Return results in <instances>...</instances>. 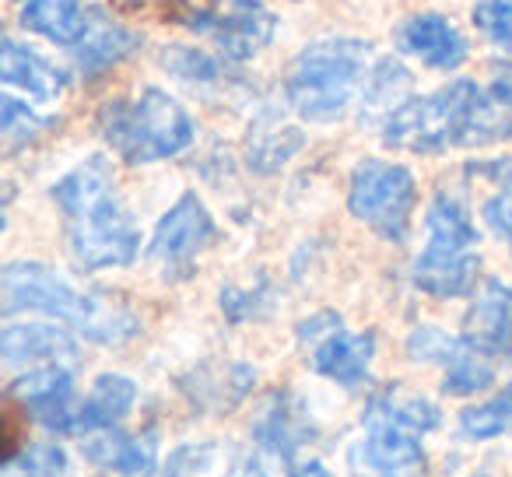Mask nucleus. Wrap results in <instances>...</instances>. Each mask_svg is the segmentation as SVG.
Returning <instances> with one entry per match:
<instances>
[{
  "mask_svg": "<svg viewBox=\"0 0 512 477\" xmlns=\"http://www.w3.org/2000/svg\"><path fill=\"white\" fill-rule=\"evenodd\" d=\"M512 134V106L474 81H453L421 99H407L383 123V141L411 155L449 148H484Z\"/></svg>",
  "mask_w": 512,
  "mask_h": 477,
  "instance_id": "1",
  "label": "nucleus"
},
{
  "mask_svg": "<svg viewBox=\"0 0 512 477\" xmlns=\"http://www.w3.org/2000/svg\"><path fill=\"white\" fill-rule=\"evenodd\" d=\"M50 197L64 214L67 246L78 267L106 271V267L134 264L141 253V232L116 197L113 165L106 158H85L78 169H71L53 186Z\"/></svg>",
  "mask_w": 512,
  "mask_h": 477,
  "instance_id": "2",
  "label": "nucleus"
},
{
  "mask_svg": "<svg viewBox=\"0 0 512 477\" xmlns=\"http://www.w3.org/2000/svg\"><path fill=\"white\" fill-rule=\"evenodd\" d=\"M0 302L4 316L46 313L106 348H120L141 334V320L130 306L109 292H81L64 274L36 260H15L0 271Z\"/></svg>",
  "mask_w": 512,
  "mask_h": 477,
  "instance_id": "3",
  "label": "nucleus"
},
{
  "mask_svg": "<svg viewBox=\"0 0 512 477\" xmlns=\"http://www.w3.org/2000/svg\"><path fill=\"white\" fill-rule=\"evenodd\" d=\"M365 439L351 449L358 477H407L425 463L421 435L439 425V407L407 386H383L365 407Z\"/></svg>",
  "mask_w": 512,
  "mask_h": 477,
  "instance_id": "4",
  "label": "nucleus"
},
{
  "mask_svg": "<svg viewBox=\"0 0 512 477\" xmlns=\"http://www.w3.org/2000/svg\"><path fill=\"white\" fill-rule=\"evenodd\" d=\"M369 43L362 39H320L292 60L285 78V99L302 120L334 123L348 113L355 95L365 88Z\"/></svg>",
  "mask_w": 512,
  "mask_h": 477,
  "instance_id": "5",
  "label": "nucleus"
},
{
  "mask_svg": "<svg viewBox=\"0 0 512 477\" xmlns=\"http://www.w3.org/2000/svg\"><path fill=\"white\" fill-rule=\"evenodd\" d=\"M99 134L123 162L148 165L193 144V116L162 88H144L137 99H116L99 109Z\"/></svg>",
  "mask_w": 512,
  "mask_h": 477,
  "instance_id": "6",
  "label": "nucleus"
},
{
  "mask_svg": "<svg viewBox=\"0 0 512 477\" xmlns=\"http://www.w3.org/2000/svg\"><path fill=\"white\" fill-rule=\"evenodd\" d=\"M428 243L414 260V285L435 299H460L477 285L481 257H477V228L467 207L449 190H439L428 204Z\"/></svg>",
  "mask_w": 512,
  "mask_h": 477,
  "instance_id": "7",
  "label": "nucleus"
},
{
  "mask_svg": "<svg viewBox=\"0 0 512 477\" xmlns=\"http://www.w3.org/2000/svg\"><path fill=\"white\" fill-rule=\"evenodd\" d=\"M418 204V183L407 165L362 158L351 172L348 211L386 243H404Z\"/></svg>",
  "mask_w": 512,
  "mask_h": 477,
  "instance_id": "8",
  "label": "nucleus"
},
{
  "mask_svg": "<svg viewBox=\"0 0 512 477\" xmlns=\"http://www.w3.org/2000/svg\"><path fill=\"white\" fill-rule=\"evenodd\" d=\"M186 25L197 36L211 39L225 60L242 64L271 46L278 32V15L267 11L260 0H207L204 8L193 11Z\"/></svg>",
  "mask_w": 512,
  "mask_h": 477,
  "instance_id": "9",
  "label": "nucleus"
},
{
  "mask_svg": "<svg viewBox=\"0 0 512 477\" xmlns=\"http://www.w3.org/2000/svg\"><path fill=\"white\" fill-rule=\"evenodd\" d=\"M214 218L197 193H183L169 211L162 214L155 235H151L148 260L162 271L165 281L190 278L197 257L214 243Z\"/></svg>",
  "mask_w": 512,
  "mask_h": 477,
  "instance_id": "10",
  "label": "nucleus"
},
{
  "mask_svg": "<svg viewBox=\"0 0 512 477\" xmlns=\"http://www.w3.org/2000/svg\"><path fill=\"white\" fill-rule=\"evenodd\" d=\"M11 400L36 414L39 425H46L50 432H74V376L67 365H39V369L25 372L11 383L8 390Z\"/></svg>",
  "mask_w": 512,
  "mask_h": 477,
  "instance_id": "11",
  "label": "nucleus"
},
{
  "mask_svg": "<svg viewBox=\"0 0 512 477\" xmlns=\"http://www.w3.org/2000/svg\"><path fill=\"white\" fill-rule=\"evenodd\" d=\"M393 46L432 71H460L470 57L467 39L442 15H411L393 29Z\"/></svg>",
  "mask_w": 512,
  "mask_h": 477,
  "instance_id": "12",
  "label": "nucleus"
},
{
  "mask_svg": "<svg viewBox=\"0 0 512 477\" xmlns=\"http://www.w3.org/2000/svg\"><path fill=\"white\" fill-rule=\"evenodd\" d=\"M256 372L242 362H200L186 376H179V393L200 411L225 414L249 397Z\"/></svg>",
  "mask_w": 512,
  "mask_h": 477,
  "instance_id": "13",
  "label": "nucleus"
},
{
  "mask_svg": "<svg viewBox=\"0 0 512 477\" xmlns=\"http://www.w3.org/2000/svg\"><path fill=\"white\" fill-rule=\"evenodd\" d=\"M463 341L488 358H512V288L491 278L463 316Z\"/></svg>",
  "mask_w": 512,
  "mask_h": 477,
  "instance_id": "14",
  "label": "nucleus"
},
{
  "mask_svg": "<svg viewBox=\"0 0 512 477\" xmlns=\"http://www.w3.org/2000/svg\"><path fill=\"white\" fill-rule=\"evenodd\" d=\"M0 355L8 365H74L78 344L53 323H8L0 334Z\"/></svg>",
  "mask_w": 512,
  "mask_h": 477,
  "instance_id": "15",
  "label": "nucleus"
},
{
  "mask_svg": "<svg viewBox=\"0 0 512 477\" xmlns=\"http://www.w3.org/2000/svg\"><path fill=\"white\" fill-rule=\"evenodd\" d=\"M253 439L274 456L292 460L302 442L313 439V421L306 418V407L292 397L288 390H274L260 404L253 418Z\"/></svg>",
  "mask_w": 512,
  "mask_h": 477,
  "instance_id": "16",
  "label": "nucleus"
},
{
  "mask_svg": "<svg viewBox=\"0 0 512 477\" xmlns=\"http://www.w3.org/2000/svg\"><path fill=\"white\" fill-rule=\"evenodd\" d=\"M0 78H4V85L22 88L29 99L39 102H57L67 88V74L60 67H53L32 46L11 36L0 39Z\"/></svg>",
  "mask_w": 512,
  "mask_h": 477,
  "instance_id": "17",
  "label": "nucleus"
},
{
  "mask_svg": "<svg viewBox=\"0 0 512 477\" xmlns=\"http://www.w3.org/2000/svg\"><path fill=\"white\" fill-rule=\"evenodd\" d=\"M372 355H376V334L365 330V334H348V330H334L327 341H320L309 351V365H313L320 376L334 379L341 386H358L369 376Z\"/></svg>",
  "mask_w": 512,
  "mask_h": 477,
  "instance_id": "18",
  "label": "nucleus"
},
{
  "mask_svg": "<svg viewBox=\"0 0 512 477\" xmlns=\"http://www.w3.org/2000/svg\"><path fill=\"white\" fill-rule=\"evenodd\" d=\"M85 456L106 474L151 477L158 470V439L151 432L127 435L106 428V435H95V439L85 442Z\"/></svg>",
  "mask_w": 512,
  "mask_h": 477,
  "instance_id": "19",
  "label": "nucleus"
},
{
  "mask_svg": "<svg viewBox=\"0 0 512 477\" xmlns=\"http://www.w3.org/2000/svg\"><path fill=\"white\" fill-rule=\"evenodd\" d=\"M141 50V36L127 25L113 22L106 11L88 8V29L78 43V67L85 74H102L109 67L123 64Z\"/></svg>",
  "mask_w": 512,
  "mask_h": 477,
  "instance_id": "20",
  "label": "nucleus"
},
{
  "mask_svg": "<svg viewBox=\"0 0 512 477\" xmlns=\"http://www.w3.org/2000/svg\"><path fill=\"white\" fill-rule=\"evenodd\" d=\"M134 400V379L120 376V372H106V376L95 379L92 393L74 411V432H106V428H116L134 411Z\"/></svg>",
  "mask_w": 512,
  "mask_h": 477,
  "instance_id": "21",
  "label": "nucleus"
},
{
  "mask_svg": "<svg viewBox=\"0 0 512 477\" xmlns=\"http://www.w3.org/2000/svg\"><path fill=\"white\" fill-rule=\"evenodd\" d=\"M22 25L57 46H78L88 29L81 0H22Z\"/></svg>",
  "mask_w": 512,
  "mask_h": 477,
  "instance_id": "22",
  "label": "nucleus"
},
{
  "mask_svg": "<svg viewBox=\"0 0 512 477\" xmlns=\"http://www.w3.org/2000/svg\"><path fill=\"white\" fill-rule=\"evenodd\" d=\"M491 379H495V358L470 348L460 337L453 355L442 362V390H446L449 397H470V393L488 390Z\"/></svg>",
  "mask_w": 512,
  "mask_h": 477,
  "instance_id": "23",
  "label": "nucleus"
},
{
  "mask_svg": "<svg viewBox=\"0 0 512 477\" xmlns=\"http://www.w3.org/2000/svg\"><path fill=\"white\" fill-rule=\"evenodd\" d=\"M302 148V134L295 127H253L249 134V169L274 172Z\"/></svg>",
  "mask_w": 512,
  "mask_h": 477,
  "instance_id": "24",
  "label": "nucleus"
},
{
  "mask_svg": "<svg viewBox=\"0 0 512 477\" xmlns=\"http://www.w3.org/2000/svg\"><path fill=\"white\" fill-rule=\"evenodd\" d=\"M460 432L467 435V439H498V435H512V383L505 386L498 397L484 400V404L463 407Z\"/></svg>",
  "mask_w": 512,
  "mask_h": 477,
  "instance_id": "25",
  "label": "nucleus"
},
{
  "mask_svg": "<svg viewBox=\"0 0 512 477\" xmlns=\"http://www.w3.org/2000/svg\"><path fill=\"white\" fill-rule=\"evenodd\" d=\"M407 88H411V74L397 64V60H379L369 71L362 88V99L369 109H397L407 102Z\"/></svg>",
  "mask_w": 512,
  "mask_h": 477,
  "instance_id": "26",
  "label": "nucleus"
},
{
  "mask_svg": "<svg viewBox=\"0 0 512 477\" xmlns=\"http://www.w3.org/2000/svg\"><path fill=\"white\" fill-rule=\"evenodd\" d=\"M67 453L57 442H39L25 453H15L4 460V477H64Z\"/></svg>",
  "mask_w": 512,
  "mask_h": 477,
  "instance_id": "27",
  "label": "nucleus"
},
{
  "mask_svg": "<svg viewBox=\"0 0 512 477\" xmlns=\"http://www.w3.org/2000/svg\"><path fill=\"white\" fill-rule=\"evenodd\" d=\"M46 127H50V120H43V116L25 106V102L11 99V95L0 99V134H4V144H8L11 151L36 141Z\"/></svg>",
  "mask_w": 512,
  "mask_h": 477,
  "instance_id": "28",
  "label": "nucleus"
},
{
  "mask_svg": "<svg viewBox=\"0 0 512 477\" xmlns=\"http://www.w3.org/2000/svg\"><path fill=\"white\" fill-rule=\"evenodd\" d=\"M162 67L183 81H214L221 74V60L207 50H190V46H165Z\"/></svg>",
  "mask_w": 512,
  "mask_h": 477,
  "instance_id": "29",
  "label": "nucleus"
},
{
  "mask_svg": "<svg viewBox=\"0 0 512 477\" xmlns=\"http://www.w3.org/2000/svg\"><path fill=\"white\" fill-rule=\"evenodd\" d=\"M474 25L495 50L512 53V0H481L474 8Z\"/></svg>",
  "mask_w": 512,
  "mask_h": 477,
  "instance_id": "30",
  "label": "nucleus"
},
{
  "mask_svg": "<svg viewBox=\"0 0 512 477\" xmlns=\"http://www.w3.org/2000/svg\"><path fill=\"white\" fill-rule=\"evenodd\" d=\"M456 341H460V337H449L446 330L432 327V323H421V327H414L411 337H407V355H411L414 362L442 365L453 355Z\"/></svg>",
  "mask_w": 512,
  "mask_h": 477,
  "instance_id": "31",
  "label": "nucleus"
},
{
  "mask_svg": "<svg viewBox=\"0 0 512 477\" xmlns=\"http://www.w3.org/2000/svg\"><path fill=\"white\" fill-rule=\"evenodd\" d=\"M113 11L127 18H158V22H190V0H109Z\"/></svg>",
  "mask_w": 512,
  "mask_h": 477,
  "instance_id": "32",
  "label": "nucleus"
},
{
  "mask_svg": "<svg viewBox=\"0 0 512 477\" xmlns=\"http://www.w3.org/2000/svg\"><path fill=\"white\" fill-rule=\"evenodd\" d=\"M218 463V446L200 442V446H179L165 463V477H211Z\"/></svg>",
  "mask_w": 512,
  "mask_h": 477,
  "instance_id": "33",
  "label": "nucleus"
},
{
  "mask_svg": "<svg viewBox=\"0 0 512 477\" xmlns=\"http://www.w3.org/2000/svg\"><path fill=\"white\" fill-rule=\"evenodd\" d=\"M267 306H271V295H267V288H256V292L225 288V292H221V313H225L232 323L256 320V316L267 313Z\"/></svg>",
  "mask_w": 512,
  "mask_h": 477,
  "instance_id": "34",
  "label": "nucleus"
},
{
  "mask_svg": "<svg viewBox=\"0 0 512 477\" xmlns=\"http://www.w3.org/2000/svg\"><path fill=\"white\" fill-rule=\"evenodd\" d=\"M484 221H488L491 232L502 239L505 246L512 250V183H502L498 186L495 197L484 200Z\"/></svg>",
  "mask_w": 512,
  "mask_h": 477,
  "instance_id": "35",
  "label": "nucleus"
},
{
  "mask_svg": "<svg viewBox=\"0 0 512 477\" xmlns=\"http://www.w3.org/2000/svg\"><path fill=\"white\" fill-rule=\"evenodd\" d=\"M334 330H341V316L337 313H316V316H309V320L299 323V341L313 351L316 344L327 341Z\"/></svg>",
  "mask_w": 512,
  "mask_h": 477,
  "instance_id": "36",
  "label": "nucleus"
},
{
  "mask_svg": "<svg viewBox=\"0 0 512 477\" xmlns=\"http://www.w3.org/2000/svg\"><path fill=\"white\" fill-rule=\"evenodd\" d=\"M225 477H267V470L256 456H235V463L228 467Z\"/></svg>",
  "mask_w": 512,
  "mask_h": 477,
  "instance_id": "37",
  "label": "nucleus"
},
{
  "mask_svg": "<svg viewBox=\"0 0 512 477\" xmlns=\"http://www.w3.org/2000/svg\"><path fill=\"white\" fill-rule=\"evenodd\" d=\"M288 477H334L320 460H302V463H292Z\"/></svg>",
  "mask_w": 512,
  "mask_h": 477,
  "instance_id": "38",
  "label": "nucleus"
},
{
  "mask_svg": "<svg viewBox=\"0 0 512 477\" xmlns=\"http://www.w3.org/2000/svg\"><path fill=\"white\" fill-rule=\"evenodd\" d=\"M491 88H495V92L502 95V99L512 106V67H505V71L498 74V78H495V85H491Z\"/></svg>",
  "mask_w": 512,
  "mask_h": 477,
  "instance_id": "39",
  "label": "nucleus"
}]
</instances>
